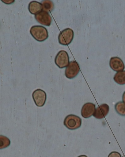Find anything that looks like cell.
I'll return each instance as SVG.
<instances>
[{"instance_id": "2e32d148", "label": "cell", "mask_w": 125, "mask_h": 157, "mask_svg": "<svg viewBox=\"0 0 125 157\" xmlns=\"http://www.w3.org/2000/svg\"><path fill=\"white\" fill-rule=\"evenodd\" d=\"M108 157H122V156L120 153L116 151H113L110 153Z\"/></svg>"}, {"instance_id": "30bf717a", "label": "cell", "mask_w": 125, "mask_h": 157, "mask_svg": "<svg viewBox=\"0 0 125 157\" xmlns=\"http://www.w3.org/2000/svg\"><path fill=\"white\" fill-rule=\"evenodd\" d=\"M96 105L92 103L88 102L84 105L81 110L82 116L85 118L92 116L96 110Z\"/></svg>"}, {"instance_id": "3957f363", "label": "cell", "mask_w": 125, "mask_h": 157, "mask_svg": "<svg viewBox=\"0 0 125 157\" xmlns=\"http://www.w3.org/2000/svg\"><path fill=\"white\" fill-rule=\"evenodd\" d=\"M74 37V32L70 28L63 30L59 33V41L63 45L68 46L72 42Z\"/></svg>"}, {"instance_id": "d6986e66", "label": "cell", "mask_w": 125, "mask_h": 157, "mask_svg": "<svg viewBox=\"0 0 125 157\" xmlns=\"http://www.w3.org/2000/svg\"><path fill=\"white\" fill-rule=\"evenodd\" d=\"M78 157H88V156L85 155H81L79 156Z\"/></svg>"}, {"instance_id": "e0dca14e", "label": "cell", "mask_w": 125, "mask_h": 157, "mask_svg": "<svg viewBox=\"0 0 125 157\" xmlns=\"http://www.w3.org/2000/svg\"><path fill=\"white\" fill-rule=\"evenodd\" d=\"M3 1V2L6 4L9 5L14 2L15 1L11 0V1Z\"/></svg>"}, {"instance_id": "6da1fadb", "label": "cell", "mask_w": 125, "mask_h": 157, "mask_svg": "<svg viewBox=\"0 0 125 157\" xmlns=\"http://www.w3.org/2000/svg\"><path fill=\"white\" fill-rule=\"evenodd\" d=\"M30 33L35 40L40 42H44L48 37L47 29L42 26H32L30 30Z\"/></svg>"}, {"instance_id": "8992f818", "label": "cell", "mask_w": 125, "mask_h": 157, "mask_svg": "<svg viewBox=\"0 0 125 157\" xmlns=\"http://www.w3.org/2000/svg\"><path fill=\"white\" fill-rule=\"evenodd\" d=\"M32 98L36 105L39 107H42L44 105L46 101V93L41 89H37L33 92Z\"/></svg>"}, {"instance_id": "5b68a950", "label": "cell", "mask_w": 125, "mask_h": 157, "mask_svg": "<svg viewBox=\"0 0 125 157\" xmlns=\"http://www.w3.org/2000/svg\"><path fill=\"white\" fill-rule=\"evenodd\" d=\"M80 71V67L77 62L71 61L65 70V75L67 78L72 79L77 76Z\"/></svg>"}, {"instance_id": "5bb4252c", "label": "cell", "mask_w": 125, "mask_h": 157, "mask_svg": "<svg viewBox=\"0 0 125 157\" xmlns=\"http://www.w3.org/2000/svg\"><path fill=\"white\" fill-rule=\"evenodd\" d=\"M117 113L122 116H125V104L123 102H119L115 106Z\"/></svg>"}, {"instance_id": "ac0fdd59", "label": "cell", "mask_w": 125, "mask_h": 157, "mask_svg": "<svg viewBox=\"0 0 125 157\" xmlns=\"http://www.w3.org/2000/svg\"><path fill=\"white\" fill-rule=\"evenodd\" d=\"M122 100L123 102L125 104V91L123 95Z\"/></svg>"}, {"instance_id": "277c9868", "label": "cell", "mask_w": 125, "mask_h": 157, "mask_svg": "<svg viewBox=\"0 0 125 157\" xmlns=\"http://www.w3.org/2000/svg\"><path fill=\"white\" fill-rule=\"evenodd\" d=\"M55 63L60 68H63L68 66L70 59L67 52L64 50H61L57 54L55 59Z\"/></svg>"}, {"instance_id": "9a60e30c", "label": "cell", "mask_w": 125, "mask_h": 157, "mask_svg": "<svg viewBox=\"0 0 125 157\" xmlns=\"http://www.w3.org/2000/svg\"><path fill=\"white\" fill-rule=\"evenodd\" d=\"M10 144V140L8 138L3 136H0V149L6 148Z\"/></svg>"}, {"instance_id": "ba28073f", "label": "cell", "mask_w": 125, "mask_h": 157, "mask_svg": "<svg viewBox=\"0 0 125 157\" xmlns=\"http://www.w3.org/2000/svg\"><path fill=\"white\" fill-rule=\"evenodd\" d=\"M109 65L112 70L117 72L122 71L125 68L123 62L118 57H112L110 60Z\"/></svg>"}, {"instance_id": "7c38bea8", "label": "cell", "mask_w": 125, "mask_h": 157, "mask_svg": "<svg viewBox=\"0 0 125 157\" xmlns=\"http://www.w3.org/2000/svg\"><path fill=\"white\" fill-rule=\"evenodd\" d=\"M114 80L117 84L120 85L125 84V71L117 72L114 77Z\"/></svg>"}, {"instance_id": "4fadbf2b", "label": "cell", "mask_w": 125, "mask_h": 157, "mask_svg": "<svg viewBox=\"0 0 125 157\" xmlns=\"http://www.w3.org/2000/svg\"><path fill=\"white\" fill-rule=\"evenodd\" d=\"M43 10L47 12H51L53 10L54 5L53 2L45 0L42 2Z\"/></svg>"}, {"instance_id": "52a82bcc", "label": "cell", "mask_w": 125, "mask_h": 157, "mask_svg": "<svg viewBox=\"0 0 125 157\" xmlns=\"http://www.w3.org/2000/svg\"><path fill=\"white\" fill-rule=\"evenodd\" d=\"M35 18L39 23L42 25L49 26L52 22V18L49 13L44 10L35 15Z\"/></svg>"}, {"instance_id": "9c48e42d", "label": "cell", "mask_w": 125, "mask_h": 157, "mask_svg": "<svg viewBox=\"0 0 125 157\" xmlns=\"http://www.w3.org/2000/svg\"><path fill=\"white\" fill-rule=\"evenodd\" d=\"M109 111V105L106 104H102L96 108L93 116L97 119H102L107 115Z\"/></svg>"}, {"instance_id": "8fae6325", "label": "cell", "mask_w": 125, "mask_h": 157, "mask_svg": "<svg viewBox=\"0 0 125 157\" xmlns=\"http://www.w3.org/2000/svg\"><path fill=\"white\" fill-rule=\"evenodd\" d=\"M28 10L31 14L36 15L43 10L42 3L36 1H33L29 3Z\"/></svg>"}, {"instance_id": "7a4b0ae2", "label": "cell", "mask_w": 125, "mask_h": 157, "mask_svg": "<svg viewBox=\"0 0 125 157\" xmlns=\"http://www.w3.org/2000/svg\"><path fill=\"white\" fill-rule=\"evenodd\" d=\"M81 123V119L79 117L75 115H70L65 117L63 123L69 129L74 130L80 128Z\"/></svg>"}]
</instances>
